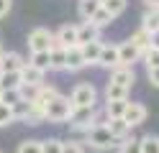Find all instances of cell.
Instances as JSON below:
<instances>
[{
  "label": "cell",
  "mask_w": 159,
  "mask_h": 153,
  "mask_svg": "<svg viewBox=\"0 0 159 153\" xmlns=\"http://www.w3.org/2000/svg\"><path fill=\"white\" fill-rule=\"evenodd\" d=\"M49 61H52V71H64V64H67V49L54 44L49 49Z\"/></svg>",
  "instance_id": "e0dca14e"
},
{
  "label": "cell",
  "mask_w": 159,
  "mask_h": 153,
  "mask_svg": "<svg viewBox=\"0 0 159 153\" xmlns=\"http://www.w3.org/2000/svg\"><path fill=\"white\" fill-rule=\"evenodd\" d=\"M131 41H134L139 49H141V54H144V51L149 49V31H144V28L134 31V33H131Z\"/></svg>",
  "instance_id": "f546056e"
},
{
  "label": "cell",
  "mask_w": 159,
  "mask_h": 153,
  "mask_svg": "<svg viewBox=\"0 0 159 153\" xmlns=\"http://www.w3.org/2000/svg\"><path fill=\"white\" fill-rule=\"evenodd\" d=\"M100 5H103V0H77V13H80L82 20H90L93 13H95Z\"/></svg>",
  "instance_id": "d6986e66"
},
{
  "label": "cell",
  "mask_w": 159,
  "mask_h": 153,
  "mask_svg": "<svg viewBox=\"0 0 159 153\" xmlns=\"http://www.w3.org/2000/svg\"><path fill=\"white\" fill-rule=\"evenodd\" d=\"M62 153H85L82 140H62Z\"/></svg>",
  "instance_id": "d590c367"
},
{
  "label": "cell",
  "mask_w": 159,
  "mask_h": 153,
  "mask_svg": "<svg viewBox=\"0 0 159 153\" xmlns=\"http://www.w3.org/2000/svg\"><path fill=\"white\" fill-rule=\"evenodd\" d=\"M146 107L141 105V102H128L126 105V112H123V120L128 122L131 128H136V125H141V122L146 120Z\"/></svg>",
  "instance_id": "52a82bcc"
},
{
  "label": "cell",
  "mask_w": 159,
  "mask_h": 153,
  "mask_svg": "<svg viewBox=\"0 0 159 153\" xmlns=\"http://www.w3.org/2000/svg\"><path fill=\"white\" fill-rule=\"evenodd\" d=\"M141 59H144V64H146V69H154V66H159V49H152L149 46L144 54H141Z\"/></svg>",
  "instance_id": "4dcf8cb0"
},
{
  "label": "cell",
  "mask_w": 159,
  "mask_h": 153,
  "mask_svg": "<svg viewBox=\"0 0 159 153\" xmlns=\"http://www.w3.org/2000/svg\"><path fill=\"white\" fill-rule=\"evenodd\" d=\"M54 36H57V44H59V46L69 49V46L77 44V26H75V23H64Z\"/></svg>",
  "instance_id": "4fadbf2b"
},
{
  "label": "cell",
  "mask_w": 159,
  "mask_h": 153,
  "mask_svg": "<svg viewBox=\"0 0 159 153\" xmlns=\"http://www.w3.org/2000/svg\"><path fill=\"white\" fill-rule=\"evenodd\" d=\"M26 44H28V51H49V49L57 44V36H54L49 28L39 26V28H34L31 33H28Z\"/></svg>",
  "instance_id": "277c9868"
},
{
  "label": "cell",
  "mask_w": 159,
  "mask_h": 153,
  "mask_svg": "<svg viewBox=\"0 0 159 153\" xmlns=\"http://www.w3.org/2000/svg\"><path fill=\"white\" fill-rule=\"evenodd\" d=\"M146 8H159V0H144Z\"/></svg>",
  "instance_id": "60d3db41"
},
{
  "label": "cell",
  "mask_w": 159,
  "mask_h": 153,
  "mask_svg": "<svg viewBox=\"0 0 159 153\" xmlns=\"http://www.w3.org/2000/svg\"><path fill=\"white\" fill-rule=\"evenodd\" d=\"M93 112H95V107H72V112H69V128L77 133H87L95 125Z\"/></svg>",
  "instance_id": "5b68a950"
},
{
  "label": "cell",
  "mask_w": 159,
  "mask_h": 153,
  "mask_svg": "<svg viewBox=\"0 0 159 153\" xmlns=\"http://www.w3.org/2000/svg\"><path fill=\"white\" fill-rule=\"evenodd\" d=\"M105 128L111 130V135H113L116 140H123V138L131 135V125H128L123 117H111V120L105 122Z\"/></svg>",
  "instance_id": "5bb4252c"
},
{
  "label": "cell",
  "mask_w": 159,
  "mask_h": 153,
  "mask_svg": "<svg viewBox=\"0 0 159 153\" xmlns=\"http://www.w3.org/2000/svg\"><path fill=\"white\" fill-rule=\"evenodd\" d=\"M11 8H13V0H0V20L11 13Z\"/></svg>",
  "instance_id": "74e56055"
},
{
  "label": "cell",
  "mask_w": 159,
  "mask_h": 153,
  "mask_svg": "<svg viewBox=\"0 0 159 153\" xmlns=\"http://www.w3.org/2000/svg\"><path fill=\"white\" fill-rule=\"evenodd\" d=\"M90 20H93V23H95L98 28H105V26H111V23H113L116 18H113V15L108 13V10H105L103 5H100V8H98L95 13H93V18H90Z\"/></svg>",
  "instance_id": "4316f807"
},
{
  "label": "cell",
  "mask_w": 159,
  "mask_h": 153,
  "mask_svg": "<svg viewBox=\"0 0 159 153\" xmlns=\"http://www.w3.org/2000/svg\"><path fill=\"white\" fill-rule=\"evenodd\" d=\"M82 143H85V146H90L93 151H113V148H118V143H121V140H116L105 125H93L90 130L85 133V140Z\"/></svg>",
  "instance_id": "6da1fadb"
},
{
  "label": "cell",
  "mask_w": 159,
  "mask_h": 153,
  "mask_svg": "<svg viewBox=\"0 0 159 153\" xmlns=\"http://www.w3.org/2000/svg\"><path fill=\"white\" fill-rule=\"evenodd\" d=\"M82 49V56H85V64H98V56H100V49H103V41H87V44H80Z\"/></svg>",
  "instance_id": "ac0fdd59"
},
{
  "label": "cell",
  "mask_w": 159,
  "mask_h": 153,
  "mask_svg": "<svg viewBox=\"0 0 159 153\" xmlns=\"http://www.w3.org/2000/svg\"><path fill=\"white\" fill-rule=\"evenodd\" d=\"M128 95H131L128 87H121L116 82H108L105 84V100H128Z\"/></svg>",
  "instance_id": "7402d4cb"
},
{
  "label": "cell",
  "mask_w": 159,
  "mask_h": 153,
  "mask_svg": "<svg viewBox=\"0 0 159 153\" xmlns=\"http://www.w3.org/2000/svg\"><path fill=\"white\" fill-rule=\"evenodd\" d=\"M128 100H105V112H108V120L111 117H123Z\"/></svg>",
  "instance_id": "603a6c76"
},
{
  "label": "cell",
  "mask_w": 159,
  "mask_h": 153,
  "mask_svg": "<svg viewBox=\"0 0 159 153\" xmlns=\"http://www.w3.org/2000/svg\"><path fill=\"white\" fill-rule=\"evenodd\" d=\"M136 61H141V49H139L131 38L118 44V64L121 66H134Z\"/></svg>",
  "instance_id": "8992f818"
},
{
  "label": "cell",
  "mask_w": 159,
  "mask_h": 153,
  "mask_svg": "<svg viewBox=\"0 0 159 153\" xmlns=\"http://www.w3.org/2000/svg\"><path fill=\"white\" fill-rule=\"evenodd\" d=\"M0 54H3V46H0Z\"/></svg>",
  "instance_id": "b9f144b4"
},
{
  "label": "cell",
  "mask_w": 159,
  "mask_h": 153,
  "mask_svg": "<svg viewBox=\"0 0 159 153\" xmlns=\"http://www.w3.org/2000/svg\"><path fill=\"white\" fill-rule=\"evenodd\" d=\"M39 87H41V84H23V82H21V87H18V92H21V100L34 102L36 95H39Z\"/></svg>",
  "instance_id": "1f68e13d"
},
{
  "label": "cell",
  "mask_w": 159,
  "mask_h": 153,
  "mask_svg": "<svg viewBox=\"0 0 159 153\" xmlns=\"http://www.w3.org/2000/svg\"><path fill=\"white\" fill-rule=\"evenodd\" d=\"M141 28L149 33L159 28V8H146V13L141 15Z\"/></svg>",
  "instance_id": "44dd1931"
},
{
  "label": "cell",
  "mask_w": 159,
  "mask_h": 153,
  "mask_svg": "<svg viewBox=\"0 0 159 153\" xmlns=\"http://www.w3.org/2000/svg\"><path fill=\"white\" fill-rule=\"evenodd\" d=\"M44 77H46V71H41V69H36L34 64H23V69H21V79H23V84H44Z\"/></svg>",
  "instance_id": "9a60e30c"
},
{
  "label": "cell",
  "mask_w": 159,
  "mask_h": 153,
  "mask_svg": "<svg viewBox=\"0 0 159 153\" xmlns=\"http://www.w3.org/2000/svg\"><path fill=\"white\" fill-rule=\"evenodd\" d=\"M0 153H3V151H0Z\"/></svg>",
  "instance_id": "7bdbcfd3"
},
{
  "label": "cell",
  "mask_w": 159,
  "mask_h": 153,
  "mask_svg": "<svg viewBox=\"0 0 159 153\" xmlns=\"http://www.w3.org/2000/svg\"><path fill=\"white\" fill-rule=\"evenodd\" d=\"M95 66H103V69L118 66V44H103L100 56H98V64H95Z\"/></svg>",
  "instance_id": "30bf717a"
},
{
  "label": "cell",
  "mask_w": 159,
  "mask_h": 153,
  "mask_svg": "<svg viewBox=\"0 0 159 153\" xmlns=\"http://www.w3.org/2000/svg\"><path fill=\"white\" fill-rule=\"evenodd\" d=\"M146 71H149V82H152V87H157V89H159V66L146 69Z\"/></svg>",
  "instance_id": "f35d334b"
},
{
  "label": "cell",
  "mask_w": 159,
  "mask_h": 153,
  "mask_svg": "<svg viewBox=\"0 0 159 153\" xmlns=\"http://www.w3.org/2000/svg\"><path fill=\"white\" fill-rule=\"evenodd\" d=\"M28 64H34L41 71H52V61H49V51H31V59Z\"/></svg>",
  "instance_id": "cb8c5ba5"
},
{
  "label": "cell",
  "mask_w": 159,
  "mask_h": 153,
  "mask_svg": "<svg viewBox=\"0 0 159 153\" xmlns=\"http://www.w3.org/2000/svg\"><path fill=\"white\" fill-rule=\"evenodd\" d=\"M69 102H72V107H95L98 105V89L90 82H82V84H77L72 89Z\"/></svg>",
  "instance_id": "3957f363"
},
{
  "label": "cell",
  "mask_w": 159,
  "mask_h": 153,
  "mask_svg": "<svg viewBox=\"0 0 159 153\" xmlns=\"http://www.w3.org/2000/svg\"><path fill=\"white\" fill-rule=\"evenodd\" d=\"M0 102H5V105H16V102H21V92L18 89H0Z\"/></svg>",
  "instance_id": "836d02e7"
},
{
  "label": "cell",
  "mask_w": 159,
  "mask_h": 153,
  "mask_svg": "<svg viewBox=\"0 0 159 153\" xmlns=\"http://www.w3.org/2000/svg\"><path fill=\"white\" fill-rule=\"evenodd\" d=\"M26 59L18 51H3L0 54V71H21Z\"/></svg>",
  "instance_id": "9c48e42d"
},
{
  "label": "cell",
  "mask_w": 159,
  "mask_h": 153,
  "mask_svg": "<svg viewBox=\"0 0 159 153\" xmlns=\"http://www.w3.org/2000/svg\"><path fill=\"white\" fill-rule=\"evenodd\" d=\"M87 64H85V56H82V49L80 44L69 46L67 49V64H64V71H82Z\"/></svg>",
  "instance_id": "8fae6325"
},
{
  "label": "cell",
  "mask_w": 159,
  "mask_h": 153,
  "mask_svg": "<svg viewBox=\"0 0 159 153\" xmlns=\"http://www.w3.org/2000/svg\"><path fill=\"white\" fill-rule=\"evenodd\" d=\"M118 153H141V140L139 138H123L121 143H118V148H116Z\"/></svg>",
  "instance_id": "484cf974"
},
{
  "label": "cell",
  "mask_w": 159,
  "mask_h": 153,
  "mask_svg": "<svg viewBox=\"0 0 159 153\" xmlns=\"http://www.w3.org/2000/svg\"><path fill=\"white\" fill-rule=\"evenodd\" d=\"M11 122H16V117H13V107L5 105V102H0V128L11 125Z\"/></svg>",
  "instance_id": "d6a6232c"
},
{
  "label": "cell",
  "mask_w": 159,
  "mask_h": 153,
  "mask_svg": "<svg viewBox=\"0 0 159 153\" xmlns=\"http://www.w3.org/2000/svg\"><path fill=\"white\" fill-rule=\"evenodd\" d=\"M141 140V153H159V135H144V138H139Z\"/></svg>",
  "instance_id": "83f0119b"
},
{
  "label": "cell",
  "mask_w": 159,
  "mask_h": 153,
  "mask_svg": "<svg viewBox=\"0 0 159 153\" xmlns=\"http://www.w3.org/2000/svg\"><path fill=\"white\" fill-rule=\"evenodd\" d=\"M57 95H59V89H57V87H52V84H46V82H44V84L39 87V95H36V100H34V105H36L39 110L44 112V107H46V105H49V102H52V100H54Z\"/></svg>",
  "instance_id": "2e32d148"
},
{
  "label": "cell",
  "mask_w": 159,
  "mask_h": 153,
  "mask_svg": "<svg viewBox=\"0 0 159 153\" xmlns=\"http://www.w3.org/2000/svg\"><path fill=\"white\" fill-rule=\"evenodd\" d=\"M21 82V71H0V89H18Z\"/></svg>",
  "instance_id": "ffe728a7"
},
{
  "label": "cell",
  "mask_w": 159,
  "mask_h": 153,
  "mask_svg": "<svg viewBox=\"0 0 159 153\" xmlns=\"http://www.w3.org/2000/svg\"><path fill=\"white\" fill-rule=\"evenodd\" d=\"M103 8H105L113 18H118V15L126 10V0H103Z\"/></svg>",
  "instance_id": "f1b7e54d"
},
{
  "label": "cell",
  "mask_w": 159,
  "mask_h": 153,
  "mask_svg": "<svg viewBox=\"0 0 159 153\" xmlns=\"http://www.w3.org/2000/svg\"><path fill=\"white\" fill-rule=\"evenodd\" d=\"M87 41H100V28L93 20H82L77 26V44H87Z\"/></svg>",
  "instance_id": "7c38bea8"
},
{
  "label": "cell",
  "mask_w": 159,
  "mask_h": 153,
  "mask_svg": "<svg viewBox=\"0 0 159 153\" xmlns=\"http://www.w3.org/2000/svg\"><path fill=\"white\" fill-rule=\"evenodd\" d=\"M149 46H152V49H159V28L149 33Z\"/></svg>",
  "instance_id": "ab89813d"
},
{
  "label": "cell",
  "mask_w": 159,
  "mask_h": 153,
  "mask_svg": "<svg viewBox=\"0 0 159 153\" xmlns=\"http://www.w3.org/2000/svg\"><path fill=\"white\" fill-rule=\"evenodd\" d=\"M111 82H116V84H121V87H128L131 89L134 87V82H136V74H134V66H113L111 69Z\"/></svg>",
  "instance_id": "ba28073f"
},
{
  "label": "cell",
  "mask_w": 159,
  "mask_h": 153,
  "mask_svg": "<svg viewBox=\"0 0 159 153\" xmlns=\"http://www.w3.org/2000/svg\"><path fill=\"white\" fill-rule=\"evenodd\" d=\"M41 153H62V140H59V138L41 140Z\"/></svg>",
  "instance_id": "e575fe53"
},
{
  "label": "cell",
  "mask_w": 159,
  "mask_h": 153,
  "mask_svg": "<svg viewBox=\"0 0 159 153\" xmlns=\"http://www.w3.org/2000/svg\"><path fill=\"white\" fill-rule=\"evenodd\" d=\"M16 153H41V140H23Z\"/></svg>",
  "instance_id": "8d00e7d4"
},
{
  "label": "cell",
  "mask_w": 159,
  "mask_h": 153,
  "mask_svg": "<svg viewBox=\"0 0 159 153\" xmlns=\"http://www.w3.org/2000/svg\"><path fill=\"white\" fill-rule=\"evenodd\" d=\"M69 112H72V102H69V97L57 95L44 107V120H49V122H67L69 120Z\"/></svg>",
  "instance_id": "7a4b0ae2"
},
{
  "label": "cell",
  "mask_w": 159,
  "mask_h": 153,
  "mask_svg": "<svg viewBox=\"0 0 159 153\" xmlns=\"http://www.w3.org/2000/svg\"><path fill=\"white\" fill-rule=\"evenodd\" d=\"M36 105L34 102H28V100H21V102H16L13 105V117L16 120H21V122H26V117L31 115V110H34Z\"/></svg>",
  "instance_id": "d4e9b609"
}]
</instances>
